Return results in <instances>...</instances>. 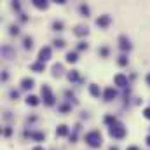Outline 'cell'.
<instances>
[{"instance_id": "cell-1", "label": "cell", "mask_w": 150, "mask_h": 150, "mask_svg": "<svg viewBox=\"0 0 150 150\" xmlns=\"http://www.w3.org/2000/svg\"><path fill=\"white\" fill-rule=\"evenodd\" d=\"M86 143H87L89 147H93V149L101 147V134H100V131H91V133H87V134H86Z\"/></svg>"}, {"instance_id": "cell-2", "label": "cell", "mask_w": 150, "mask_h": 150, "mask_svg": "<svg viewBox=\"0 0 150 150\" xmlns=\"http://www.w3.org/2000/svg\"><path fill=\"white\" fill-rule=\"evenodd\" d=\"M42 100H44V103L45 105H54V96H52V93H51V87L49 86H42Z\"/></svg>"}, {"instance_id": "cell-3", "label": "cell", "mask_w": 150, "mask_h": 150, "mask_svg": "<svg viewBox=\"0 0 150 150\" xmlns=\"http://www.w3.org/2000/svg\"><path fill=\"white\" fill-rule=\"evenodd\" d=\"M110 134H112L113 138H124L126 136V127L120 126V124H117V126L110 127Z\"/></svg>"}, {"instance_id": "cell-4", "label": "cell", "mask_w": 150, "mask_h": 150, "mask_svg": "<svg viewBox=\"0 0 150 150\" xmlns=\"http://www.w3.org/2000/svg\"><path fill=\"white\" fill-rule=\"evenodd\" d=\"M113 82H115V86H119V87H126L127 86V77L122 74H117L113 77Z\"/></svg>"}, {"instance_id": "cell-5", "label": "cell", "mask_w": 150, "mask_h": 150, "mask_svg": "<svg viewBox=\"0 0 150 150\" xmlns=\"http://www.w3.org/2000/svg\"><path fill=\"white\" fill-rule=\"evenodd\" d=\"M49 58H51V47H42L40 52H38V59H40L42 63H45Z\"/></svg>"}, {"instance_id": "cell-6", "label": "cell", "mask_w": 150, "mask_h": 150, "mask_svg": "<svg viewBox=\"0 0 150 150\" xmlns=\"http://www.w3.org/2000/svg\"><path fill=\"white\" fill-rule=\"evenodd\" d=\"M96 25L101 26V28H107V26L110 25V16H100V18L96 19Z\"/></svg>"}, {"instance_id": "cell-7", "label": "cell", "mask_w": 150, "mask_h": 150, "mask_svg": "<svg viewBox=\"0 0 150 150\" xmlns=\"http://www.w3.org/2000/svg\"><path fill=\"white\" fill-rule=\"evenodd\" d=\"M115 96H117V93H115V89H113V87H107V89H105V94H103V98H105L107 101L113 100Z\"/></svg>"}, {"instance_id": "cell-8", "label": "cell", "mask_w": 150, "mask_h": 150, "mask_svg": "<svg viewBox=\"0 0 150 150\" xmlns=\"http://www.w3.org/2000/svg\"><path fill=\"white\" fill-rule=\"evenodd\" d=\"M119 42H120V49H122V51H129V49H131V44H129L127 37L122 35V37L119 38Z\"/></svg>"}, {"instance_id": "cell-9", "label": "cell", "mask_w": 150, "mask_h": 150, "mask_svg": "<svg viewBox=\"0 0 150 150\" xmlns=\"http://www.w3.org/2000/svg\"><path fill=\"white\" fill-rule=\"evenodd\" d=\"M33 84H35L33 79H23V80H21V87H23V89H32Z\"/></svg>"}, {"instance_id": "cell-10", "label": "cell", "mask_w": 150, "mask_h": 150, "mask_svg": "<svg viewBox=\"0 0 150 150\" xmlns=\"http://www.w3.org/2000/svg\"><path fill=\"white\" fill-rule=\"evenodd\" d=\"M89 93H91L94 98H100V94H101V91H100V87H98L96 84H91V86H89Z\"/></svg>"}, {"instance_id": "cell-11", "label": "cell", "mask_w": 150, "mask_h": 150, "mask_svg": "<svg viewBox=\"0 0 150 150\" xmlns=\"http://www.w3.org/2000/svg\"><path fill=\"white\" fill-rule=\"evenodd\" d=\"M75 35H79V37H84V35H87V26H82V25H79V26L75 28Z\"/></svg>"}, {"instance_id": "cell-12", "label": "cell", "mask_w": 150, "mask_h": 150, "mask_svg": "<svg viewBox=\"0 0 150 150\" xmlns=\"http://www.w3.org/2000/svg\"><path fill=\"white\" fill-rule=\"evenodd\" d=\"M56 134H58V136H67V134H68V127H67L65 124L58 126V129H56Z\"/></svg>"}, {"instance_id": "cell-13", "label": "cell", "mask_w": 150, "mask_h": 150, "mask_svg": "<svg viewBox=\"0 0 150 150\" xmlns=\"http://www.w3.org/2000/svg\"><path fill=\"white\" fill-rule=\"evenodd\" d=\"M33 72H44V68H45V65L42 63V61H38V63H33L32 67H30Z\"/></svg>"}, {"instance_id": "cell-14", "label": "cell", "mask_w": 150, "mask_h": 150, "mask_svg": "<svg viewBox=\"0 0 150 150\" xmlns=\"http://www.w3.org/2000/svg\"><path fill=\"white\" fill-rule=\"evenodd\" d=\"M26 103L32 105V107H37L38 105V98L37 96H28V98H26Z\"/></svg>"}, {"instance_id": "cell-15", "label": "cell", "mask_w": 150, "mask_h": 150, "mask_svg": "<svg viewBox=\"0 0 150 150\" xmlns=\"http://www.w3.org/2000/svg\"><path fill=\"white\" fill-rule=\"evenodd\" d=\"M77 59H79L77 52H68V54H67V61H68V63H75Z\"/></svg>"}, {"instance_id": "cell-16", "label": "cell", "mask_w": 150, "mask_h": 150, "mask_svg": "<svg viewBox=\"0 0 150 150\" xmlns=\"http://www.w3.org/2000/svg\"><path fill=\"white\" fill-rule=\"evenodd\" d=\"M33 5L37 9H47V2H42V0H33Z\"/></svg>"}, {"instance_id": "cell-17", "label": "cell", "mask_w": 150, "mask_h": 150, "mask_svg": "<svg viewBox=\"0 0 150 150\" xmlns=\"http://www.w3.org/2000/svg\"><path fill=\"white\" fill-rule=\"evenodd\" d=\"M115 122H117V119H115L113 115H107V117H105V124H108V126H112V127H113V124H115Z\"/></svg>"}, {"instance_id": "cell-18", "label": "cell", "mask_w": 150, "mask_h": 150, "mask_svg": "<svg viewBox=\"0 0 150 150\" xmlns=\"http://www.w3.org/2000/svg\"><path fill=\"white\" fill-rule=\"evenodd\" d=\"M68 80H72V82L79 80V74H77V70H72V72L68 74Z\"/></svg>"}, {"instance_id": "cell-19", "label": "cell", "mask_w": 150, "mask_h": 150, "mask_svg": "<svg viewBox=\"0 0 150 150\" xmlns=\"http://www.w3.org/2000/svg\"><path fill=\"white\" fill-rule=\"evenodd\" d=\"M52 72L58 77V75H61V72H63V67H61V65H54V67H52Z\"/></svg>"}, {"instance_id": "cell-20", "label": "cell", "mask_w": 150, "mask_h": 150, "mask_svg": "<svg viewBox=\"0 0 150 150\" xmlns=\"http://www.w3.org/2000/svg\"><path fill=\"white\" fill-rule=\"evenodd\" d=\"M32 45H33L32 37H26V38H25V49H32Z\"/></svg>"}, {"instance_id": "cell-21", "label": "cell", "mask_w": 150, "mask_h": 150, "mask_svg": "<svg viewBox=\"0 0 150 150\" xmlns=\"http://www.w3.org/2000/svg\"><path fill=\"white\" fill-rule=\"evenodd\" d=\"M52 28H54L56 32H61V30H63V23H61V21H54V25H52Z\"/></svg>"}, {"instance_id": "cell-22", "label": "cell", "mask_w": 150, "mask_h": 150, "mask_svg": "<svg viewBox=\"0 0 150 150\" xmlns=\"http://www.w3.org/2000/svg\"><path fill=\"white\" fill-rule=\"evenodd\" d=\"M30 136H33L35 140H38V142H40V140H44V133H33V134L30 133Z\"/></svg>"}, {"instance_id": "cell-23", "label": "cell", "mask_w": 150, "mask_h": 150, "mask_svg": "<svg viewBox=\"0 0 150 150\" xmlns=\"http://www.w3.org/2000/svg\"><path fill=\"white\" fill-rule=\"evenodd\" d=\"M119 65H120V67H126V65H127V58H126V56H120V58H119Z\"/></svg>"}, {"instance_id": "cell-24", "label": "cell", "mask_w": 150, "mask_h": 150, "mask_svg": "<svg viewBox=\"0 0 150 150\" xmlns=\"http://www.w3.org/2000/svg\"><path fill=\"white\" fill-rule=\"evenodd\" d=\"M80 12H82L84 16H87V14H89V7H87V5H80Z\"/></svg>"}, {"instance_id": "cell-25", "label": "cell", "mask_w": 150, "mask_h": 150, "mask_svg": "<svg viewBox=\"0 0 150 150\" xmlns=\"http://www.w3.org/2000/svg\"><path fill=\"white\" fill-rule=\"evenodd\" d=\"M54 45L56 47H65V40H61V38L59 40H54Z\"/></svg>"}, {"instance_id": "cell-26", "label": "cell", "mask_w": 150, "mask_h": 150, "mask_svg": "<svg viewBox=\"0 0 150 150\" xmlns=\"http://www.w3.org/2000/svg\"><path fill=\"white\" fill-rule=\"evenodd\" d=\"M19 33V28L18 26H11V35H18Z\"/></svg>"}, {"instance_id": "cell-27", "label": "cell", "mask_w": 150, "mask_h": 150, "mask_svg": "<svg viewBox=\"0 0 150 150\" xmlns=\"http://www.w3.org/2000/svg\"><path fill=\"white\" fill-rule=\"evenodd\" d=\"M100 54H101L103 58H107V56H108V49H107V47H101V51H100Z\"/></svg>"}, {"instance_id": "cell-28", "label": "cell", "mask_w": 150, "mask_h": 150, "mask_svg": "<svg viewBox=\"0 0 150 150\" xmlns=\"http://www.w3.org/2000/svg\"><path fill=\"white\" fill-rule=\"evenodd\" d=\"M143 115H145V117H147V119L150 120V107H149V108H145V110H143Z\"/></svg>"}, {"instance_id": "cell-29", "label": "cell", "mask_w": 150, "mask_h": 150, "mask_svg": "<svg viewBox=\"0 0 150 150\" xmlns=\"http://www.w3.org/2000/svg\"><path fill=\"white\" fill-rule=\"evenodd\" d=\"M59 110H61V112H68V110H70V107H68V105H61V107H59Z\"/></svg>"}, {"instance_id": "cell-30", "label": "cell", "mask_w": 150, "mask_h": 150, "mask_svg": "<svg viewBox=\"0 0 150 150\" xmlns=\"http://www.w3.org/2000/svg\"><path fill=\"white\" fill-rule=\"evenodd\" d=\"M79 49H80V51H84V49H87V44H84V42H80V44H79Z\"/></svg>"}, {"instance_id": "cell-31", "label": "cell", "mask_w": 150, "mask_h": 150, "mask_svg": "<svg viewBox=\"0 0 150 150\" xmlns=\"http://www.w3.org/2000/svg\"><path fill=\"white\" fill-rule=\"evenodd\" d=\"M11 133H12V129H11V127H7V129L4 131V134H5V136H11Z\"/></svg>"}, {"instance_id": "cell-32", "label": "cell", "mask_w": 150, "mask_h": 150, "mask_svg": "<svg viewBox=\"0 0 150 150\" xmlns=\"http://www.w3.org/2000/svg\"><path fill=\"white\" fill-rule=\"evenodd\" d=\"M127 150H140V149H138V147H129Z\"/></svg>"}, {"instance_id": "cell-33", "label": "cell", "mask_w": 150, "mask_h": 150, "mask_svg": "<svg viewBox=\"0 0 150 150\" xmlns=\"http://www.w3.org/2000/svg\"><path fill=\"white\" fill-rule=\"evenodd\" d=\"M147 84H149V86H150V74L147 75Z\"/></svg>"}, {"instance_id": "cell-34", "label": "cell", "mask_w": 150, "mask_h": 150, "mask_svg": "<svg viewBox=\"0 0 150 150\" xmlns=\"http://www.w3.org/2000/svg\"><path fill=\"white\" fill-rule=\"evenodd\" d=\"M33 150H44L42 147H33Z\"/></svg>"}, {"instance_id": "cell-35", "label": "cell", "mask_w": 150, "mask_h": 150, "mask_svg": "<svg viewBox=\"0 0 150 150\" xmlns=\"http://www.w3.org/2000/svg\"><path fill=\"white\" fill-rule=\"evenodd\" d=\"M147 143L150 145V136H147Z\"/></svg>"}, {"instance_id": "cell-36", "label": "cell", "mask_w": 150, "mask_h": 150, "mask_svg": "<svg viewBox=\"0 0 150 150\" xmlns=\"http://www.w3.org/2000/svg\"><path fill=\"white\" fill-rule=\"evenodd\" d=\"M110 150H119V149H117V147H110Z\"/></svg>"}]
</instances>
